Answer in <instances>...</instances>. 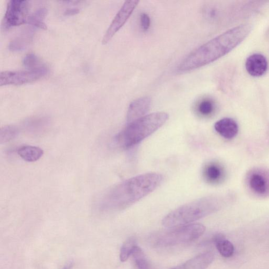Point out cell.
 Instances as JSON below:
<instances>
[{
    "label": "cell",
    "instance_id": "26",
    "mask_svg": "<svg viewBox=\"0 0 269 269\" xmlns=\"http://www.w3.org/2000/svg\"><path fill=\"white\" fill-rule=\"evenodd\" d=\"M79 12V10L77 8H72L67 10L65 12V15H73Z\"/></svg>",
    "mask_w": 269,
    "mask_h": 269
},
{
    "label": "cell",
    "instance_id": "21",
    "mask_svg": "<svg viewBox=\"0 0 269 269\" xmlns=\"http://www.w3.org/2000/svg\"><path fill=\"white\" fill-rule=\"evenodd\" d=\"M18 133V129L14 126H4L0 130V143L2 144L13 140Z\"/></svg>",
    "mask_w": 269,
    "mask_h": 269
},
{
    "label": "cell",
    "instance_id": "25",
    "mask_svg": "<svg viewBox=\"0 0 269 269\" xmlns=\"http://www.w3.org/2000/svg\"><path fill=\"white\" fill-rule=\"evenodd\" d=\"M141 27L144 31H147L150 25V18L146 13L142 14L141 16Z\"/></svg>",
    "mask_w": 269,
    "mask_h": 269
},
{
    "label": "cell",
    "instance_id": "2",
    "mask_svg": "<svg viewBox=\"0 0 269 269\" xmlns=\"http://www.w3.org/2000/svg\"><path fill=\"white\" fill-rule=\"evenodd\" d=\"M163 176L151 172L133 177L110 189L101 201V208L108 210L125 209L159 187Z\"/></svg>",
    "mask_w": 269,
    "mask_h": 269
},
{
    "label": "cell",
    "instance_id": "27",
    "mask_svg": "<svg viewBox=\"0 0 269 269\" xmlns=\"http://www.w3.org/2000/svg\"><path fill=\"white\" fill-rule=\"evenodd\" d=\"M63 269H70V266H67V267H65V268H64Z\"/></svg>",
    "mask_w": 269,
    "mask_h": 269
},
{
    "label": "cell",
    "instance_id": "4",
    "mask_svg": "<svg viewBox=\"0 0 269 269\" xmlns=\"http://www.w3.org/2000/svg\"><path fill=\"white\" fill-rule=\"evenodd\" d=\"M215 202L211 197L194 200L168 214L163 220V225L168 228H175L190 225L212 213L216 208Z\"/></svg>",
    "mask_w": 269,
    "mask_h": 269
},
{
    "label": "cell",
    "instance_id": "11",
    "mask_svg": "<svg viewBox=\"0 0 269 269\" xmlns=\"http://www.w3.org/2000/svg\"><path fill=\"white\" fill-rule=\"evenodd\" d=\"M215 129L221 137L226 139H233L238 132L237 123L230 118L223 119L217 122Z\"/></svg>",
    "mask_w": 269,
    "mask_h": 269
},
{
    "label": "cell",
    "instance_id": "12",
    "mask_svg": "<svg viewBox=\"0 0 269 269\" xmlns=\"http://www.w3.org/2000/svg\"><path fill=\"white\" fill-rule=\"evenodd\" d=\"M214 259V255L212 252L203 253L187 261L177 269H206Z\"/></svg>",
    "mask_w": 269,
    "mask_h": 269
},
{
    "label": "cell",
    "instance_id": "7",
    "mask_svg": "<svg viewBox=\"0 0 269 269\" xmlns=\"http://www.w3.org/2000/svg\"><path fill=\"white\" fill-rule=\"evenodd\" d=\"M48 70L9 71L0 73V85H22L37 81L47 74Z\"/></svg>",
    "mask_w": 269,
    "mask_h": 269
},
{
    "label": "cell",
    "instance_id": "20",
    "mask_svg": "<svg viewBox=\"0 0 269 269\" xmlns=\"http://www.w3.org/2000/svg\"><path fill=\"white\" fill-rule=\"evenodd\" d=\"M137 239L134 237H130L127 240L122 246L120 258L122 262L127 260L133 251L137 246Z\"/></svg>",
    "mask_w": 269,
    "mask_h": 269
},
{
    "label": "cell",
    "instance_id": "22",
    "mask_svg": "<svg viewBox=\"0 0 269 269\" xmlns=\"http://www.w3.org/2000/svg\"><path fill=\"white\" fill-rule=\"evenodd\" d=\"M132 256L138 269H151L144 252L138 246L134 249Z\"/></svg>",
    "mask_w": 269,
    "mask_h": 269
},
{
    "label": "cell",
    "instance_id": "19",
    "mask_svg": "<svg viewBox=\"0 0 269 269\" xmlns=\"http://www.w3.org/2000/svg\"><path fill=\"white\" fill-rule=\"evenodd\" d=\"M32 35L31 31L27 30L20 36L14 39L9 44L12 51H20L25 48L30 41Z\"/></svg>",
    "mask_w": 269,
    "mask_h": 269
},
{
    "label": "cell",
    "instance_id": "18",
    "mask_svg": "<svg viewBox=\"0 0 269 269\" xmlns=\"http://www.w3.org/2000/svg\"><path fill=\"white\" fill-rule=\"evenodd\" d=\"M23 63L28 70H48L46 65L43 64L39 57L33 53L27 54L24 59Z\"/></svg>",
    "mask_w": 269,
    "mask_h": 269
},
{
    "label": "cell",
    "instance_id": "9",
    "mask_svg": "<svg viewBox=\"0 0 269 269\" xmlns=\"http://www.w3.org/2000/svg\"><path fill=\"white\" fill-rule=\"evenodd\" d=\"M152 100L150 97H143L132 102L127 113L128 124L139 120L146 115L150 110Z\"/></svg>",
    "mask_w": 269,
    "mask_h": 269
},
{
    "label": "cell",
    "instance_id": "6",
    "mask_svg": "<svg viewBox=\"0 0 269 269\" xmlns=\"http://www.w3.org/2000/svg\"><path fill=\"white\" fill-rule=\"evenodd\" d=\"M29 2L26 0H11L8 4L5 14L3 26L10 29L28 24L29 13Z\"/></svg>",
    "mask_w": 269,
    "mask_h": 269
},
{
    "label": "cell",
    "instance_id": "14",
    "mask_svg": "<svg viewBox=\"0 0 269 269\" xmlns=\"http://www.w3.org/2000/svg\"><path fill=\"white\" fill-rule=\"evenodd\" d=\"M43 153V150L41 148L33 146H22L17 150V153L20 158L27 162H34L39 160Z\"/></svg>",
    "mask_w": 269,
    "mask_h": 269
},
{
    "label": "cell",
    "instance_id": "1",
    "mask_svg": "<svg viewBox=\"0 0 269 269\" xmlns=\"http://www.w3.org/2000/svg\"><path fill=\"white\" fill-rule=\"evenodd\" d=\"M252 26L243 24L212 39L188 54L177 68L179 74L194 71L228 54L250 34Z\"/></svg>",
    "mask_w": 269,
    "mask_h": 269
},
{
    "label": "cell",
    "instance_id": "24",
    "mask_svg": "<svg viewBox=\"0 0 269 269\" xmlns=\"http://www.w3.org/2000/svg\"><path fill=\"white\" fill-rule=\"evenodd\" d=\"M251 186L253 190L260 194L264 193L266 189L264 178L259 175L256 174L252 176L251 179Z\"/></svg>",
    "mask_w": 269,
    "mask_h": 269
},
{
    "label": "cell",
    "instance_id": "8",
    "mask_svg": "<svg viewBox=\"0 0 269 269\" xmlns=\"http://www.w3.org/2000/svg\"><path fill=\"white\" fill-rule=\"evenodd\" d=\"M139 3V1H127L124 4L105 33L102 40L103 44H107L123 27Z\"/></svg>",
    "mask_w": 269,
    "mask_h": 269
},
{
    "label": "cell",
    "instance_id": "17",
    "mask_svg": "<svg viewBox=\"0 0 269 269\" xmlns=\"http://www.w3.org/2000/svg\"><path fill=\"white\" fill-rule=\"evenodd\" d=\"M203 175L206 182L214 183L220 179L222 171L217 165L210 163L205 166Z\"/></svg>",
    "mask_w": 269,
    "mask_h": 269
},
{
    "label": "cell",
    "instance_id": "28",
    "mask_svg": "<svg viewBox=\"0 0 269 269\" xmlns=\"http://www.w3.org/2000/svg\"><path fill=\"white\" fill-rule=\"evenodd\" d=\"M174 269H177V268H174Z\"/></svg>",
    "mask_w": 269,
    "mask_h": 269
},
{
    "label": "cell",
    "instance_id": "16",
    "mask_svg": "<svg viewBox=\"0 0 269 269\" xmlns=\"http://www.w3.org/2000/svg\"><path fill=\"white\" fill-rule=\"evenodd\" d=\"M47 13V10L46 8H38L34 12L31 13L28 24L37 28L47 29V25L44 22Z\"/></svg>",
    "mask_w": 269,
    "mask_h": 269
},
{
    "label": "cell",
    "instance_id": "13",
    "mask_svg": "<svg viewBox=\"0 0 269 269\" xmlns=\"http://www.w3.org/2000/svg\"><path fill=\"white\" fill-rule=\"evenodd\" d=\"M49 121L46 118H34L27 120L24 127L28 132L37 136L46 131L49 126Z\"/></svg>",
    "mask_w": 269,
    "mask_h": 269
},
{
    "label": "cell",
    "instance_id": "15",
    "mask_svg": "<svg viewBox=\"0 0 269 269\" xmlns=\"http://www.w3.org/2000/svg\"><path fill=\"white\" fill-rule=\"evenodd\" d=\"M216 247L220 255L225 258L231 257L234 253V246L232 243L226 240L225 236L219 234L214 239Z\"/></svg>",
    "mask_w": 269,
    "mask_h": 269
},
{
    "label": "cell",
    "instance_id": "5",
    "mask_svg": "<svg viewBox=\"0 0 269 269\" xmlns=\"http://www.w3.org/2000/svg\"><path fill=\"white\" fill-rule=\"evenodd\" d=\"M206 227L202 224L190 225L157 234L151 238L153 244L158 247H167L194 241L203 235Z\"/></svg>",
    "mask_w": 269,
    "mask_h": 269
},
{
    "label": "cell",
    "instance_id": "10",
    "mask_svg": "<svg viewBox=\"0 0 269 269\" xmlns=\"http://www.w3.org/2000/svg\"><path fill=\"white\" fill-rule=\"evenodd\" d=\"M245 69L248 74L253 77H260L266 72L268 69V62L262 54L255 53L246 59Z\"/></svg>",
    "mask_w": 269,
    "mask_h": 269
},
{
    "label": "cell",
    "instance_id": "3",
    "mask_svg": "<svg viewBox=\"0 0 269 269\" xmlns=\"http://www.w3.org/2000/svg\"><path fill=\"white\" fill-rule=\"evenodd\" d=\"M164 111L155 112L128 124L116 137L117 144L124 148L136 146L160 129L168 121Z\"/></svg>",
    "mask_w": 269,
    "mask_h": 269
},
{
    "label": "cell",
    "instance_id": "23",
    "mask_svg": "<svg viewBox=\"0 0 269 269\" xmlns=\"http://www.w3.org/2000/svg\"><path fill=\"white\" fill-rule=\"evenodd\" d=\"M215 104L210 100L206 99L199 103L197 107L198 113L203 117H208L214 112Z\"/></svg>",
    "mask_w": 269,
    "mask_h": 269
}]
</instances>
